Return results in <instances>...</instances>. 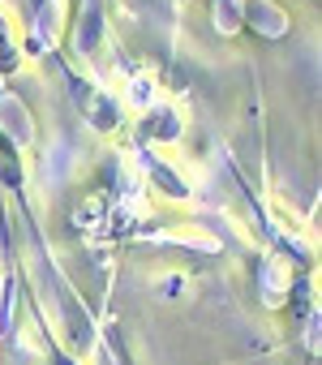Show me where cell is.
Segmentation results:
<instances>
[{
	"mask_svg": "<svg viewBox=\"0 0 322 365\" xmlns=\"http://www.w3.org/2000/svg\"><path fill=\"white\" fill-rule=\"evenodd\" d=\"M0 180L9 190H22V159H18V146L0 133Z\"/></svg>",
	"mask_w": 322,
	"mask_h": 365,
	"instance_id": "1",
	"label": "cell"
}]
</instances>
